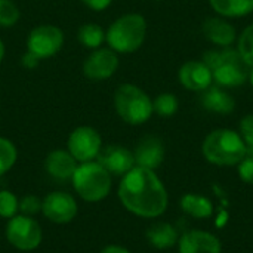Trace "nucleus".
Listing matches in <instances>:
<instances>
[{
	"label": "nucleus",
	"mask_w": 253,
	"mask_h": 253,
	"mask_svg": "<svg viewBox=\"0 0 253 253\" xmlns=\"http://www.w3.org/2000/svg\"><path fill=\"white\" fill-rule=\"evenodd\" d=\"M236 49L242 58V61L251 68L253 67V22L246 25L242 33L237 36Z\"/></svg>",
	"instance_id": "23"
},
{
	"label": "nucleus",
	"mask_w": 253,
	"mask_h": 253,
	"mask_svg": "<svg viewBox=\"0 0 253 253\" xmlns=\"http://www.w3.org/2000/svg\"><path fill=\"white\" fill-rule=\"evenodd\" d=\"M179 253H222V243L218 236L205 230H188L179 236Z\"/></svg>",
	"instance_id": "14"
},
{
	"label": "nucleus",
	"mask_w": 253,
	"mask_h": 253,
	"mask_svg": "<svg viewBox=\"0 0 253 253\" xmlns=\"http://www.w3.org/2000/svg\"><path fill=\"white\" fill-rule=\"evenodd\" d=\"M113 102L117 116L132 126L147 123L154 114L153 99L145 90L132 83L120 84L114 92Z\"/></svg>",
	"instance_id": "5"
},
{
	"label": "nucleus",
	"mask_w": 253,
	"mask_h": 253,
	"mask_svg": "<svg viewBox=\"0 0 253 253\" xmlns=\"http://www.w3.org/2000/svg\"><path fill=\"white\" fill-rule=\"evenodd\" d=\"M18 159V151L15 144L7 139L0 136V176L7 173L16 163Z\"/></svg>",
	"instance_id": "25"
},
{
	"label": "nucleus",
	"mask_w": 253,
	"mask_h": 253,
	"mask_svg": "<svg viewBox=\"0 0 253 253\" xmlns=\"http://www.w3.org/2000/svg\"><path fill=\"white\" fill-rule=\"evenodd\" d=\"M153 110L160 117H172L179 110V99L170 92H163L153 99Z\"/></svg>",
	"instance_id": "24"
},
{
	"label": "nucleus",
	"mask_w": 253,
	"mask_h": 253,
	"mask_svg": "<svg viewBox=\"0 0 253 253\" xmlns=\"http://www.w3.org/2000/svg\"><path fill=\"white\" fill-rule=\"evenodd\" d=\"M42 213L50 222L64 225L76 218L77 202L68 193L52 191L42 200Z\"/></svg>",
	"instance_id": "10"
},
{
	"label": "nucleus",
	"mask_w": 253,
	"mask_h": 253,
	"mask_svg": "<svg viewBox=\"0 0 253 253\" xmlns=\"http://www.w3.org/2000/svg\"><path fill=\"white\" fill-rule=\"evenodd\" d=\"M77 40L82 46L95 50L98 47L102 46V43L105 42V31L101 25L93 24V22H87L80 25L79 31H77Z\"/></svg>",
	"instance_id": "22"
},
{
	"label": "nucleus",
	"mask_w": 253,
	"mask_h": 253,
	"mask_svg": "<svg viewBox=\"0 0 253 253\" xmlns=\"http://www.w3.org/2000/svg\"><path fill=\"white\" fill-rule=\"evenodd\" d=\"M200 104L205 110L215 113V114H231L236 110V99L221 86H211L205 92H202Z\"/></svg>",
	"instance_id": "18"
},
{
	"label": "nucleus",
	"mask_w": 253,
	"mask_h": 253,
	"mask_svg": "<svg viewBox=\"0 0 253 253\" xmlns=\"http://www.w3.org/2000/svg\"><path fill=\"white\" fill-rule=\"evenodd\" d=\"M237 175L242 182L253 185V153H248L246 157L237 165Z\"/></svg>",
	"instance_id": "30"
},
{
	"label": "nucleus",
	"mask_w": 253,
	"mask_h": 253,
	"mask_svg": "<svg viewBox=\"0 0 253 253\" xmlns=\"http://www.w3.org/2000/svg\"><path fill=\"white\" fill-rule=\"evenodd\" d=\"M82 3L86 4L92 10L101 12V10H105L113 3V0H82Z\"/></svg>",
	"instance_id": "31"
},
{
	"label": "nucleus",
	"mask_w": 253,
	"mask_h": 253,
	"mask_svg": "<svg viewBox=\"0 0 253 253\" xmlns=\"http://www.w3.org/2000/svg\"><path fill=\"white\" fill-rule=\"evenodd\" d=\"M147 37V19L141 13H125L107 30L105 42L116 53H133L139 50Z\"/></svg>",
	"instance_id": "4"
},
{
	"label": "nucleus",
	"mask_w": 253,
	"mask_h": 253,
	"mask_svg": "<svg viewBox=\"0 0 253 253\" xmlns=\"http://www.w3.org/2000/svg\"><path fill=\"white\" fill-rule=\"evenodd\" d=\"M101 148H102V138L99 132L90 126L76 127L67 139V150L77 160V163H86L95 160Z\"/></svg>",
	"instance_id": "9"
},
{
	"label": "nucleus",
	"mask_w": 253,
	"mask_h": 253,
	"mask_svg": "<svg viewBox=\"0 0 253 253\" xmlns=\"http://www.w3.org/2000/svg\"><path fill=\"white\" fill-rule=\"evenodd\" d=\"M239 133L248 147V153H253V113L246 114L239 122Z\"/></svg>",
	"instance_id": "29"
},
{
	"label": "nucleus",
	"mask_w": 253,
	"mask_h": 253,
	"mask_svg": "<svg viewBox=\"0 0 253 253\" xmlns=\"http://www.w3.org/2000/svg\"><path fill=\"white\" fill-rule=\"evenodd\" d=\"M98 163H101L111 176H125L129 170H132L135 165L133 151L127 150L122 145H107L102 147L98 157Z\"/></svg>",
	"instance_id": "13"
},
{
	"label": "nucleus",
	"mask_w": 253,
	"mask_h": 253,
	"mask_svg": "<svg viewBox=\"0 0 253 253\" xmlns=\"http://www.w3.org/2000/svg\"><path fill=\"white\" fill-rule=\"evenodd\" d=\"M101 253H130L126 248H123V246H119V245H108V246H105Z\"/></svg>",
	"instance_id": "33"
},
{
	"label": "nucleus",
	"mask_w": 253,
	"mask_h": 253,
	"mask_svg": "<svg viewBox=\"0 0 253 253\" xmlns=\"http://www.w3.org/2000/svg\"><path fill=\"white\" fill-rule=\"evenodd\" d=\"M74 191L89 203H98L111 191V175L110 172L98 162L79 163L73 178Z\"/></svg>",
	"instance_id": "6"
},
{
	"label": "nucleus",
	"mask_w": 253,
	"mask_h": 253,
	"mask_svg": "<svg viewBox=\"0 0 253 253\" xmlns=\"http://www.w3.org/2000/svg\"><path fill=\"white\" fill-rule=\"evenodd\" d=\"M179 206L182 209V212L193 218V219H209L213 215V203L211 199H208L203 194H197V193H187L181 197L179 200Z\"/></svg>",
	"instance_id": "20"
},
{
	"label": "nucleus",
	"mask_w": 253,
	"mask_h": 253,
	"mask_svg": "<svg viewBox=\"0 0 253 253\" xmlns=\"http://www.w3.org/2000/svg\"><path fill=\"white\" fill-rule=\"evenodd\" d=\"M178 80L181 86L190 92H205L213 84L212 70L200 59H190L179 67Z\"/></svg>",
	"instance_id": "12"
},
{
	"label": "nucleus",
	"mask_w": 253,
	"mask_h": 253,
	"mask_svg": "<svg viewBox=\"0 0 253 253\" xmlns=\"http://www.w3.org/2000/svg\"><path fill=\"white\" fill-rule=\"evenodd\" d=\"M202 61L212 70L213 82L224 89H236L248 82L249 67L242 61L237 49L219 47L203 53Z\"/></svg>",
	"instance_id": "3"
},
{
	"label": "nucleus",
	"mask_w": 253,
	"mask_h": 253,
	"mask_svg": "<svg viewBox=\"0 0 253 253\" xmlns=\"http://www.w3.org/2000/svg\"><path fill=\"white\" fill-rule=\"evenodd\" d=\"M133 156H135L136 166L156 170L165 160L163 141L154 135H147L138 142Z\"/></svg>",
	"instance_id": "16"
},
{
	"label": "nucleus",
	"mask_w": 253,
	"mask_h": 253,
	"mask_svg": "<svg viewBox=\"0 0 253 253\" xmlns=\"http://www.w3.org/2000/svg\"><path fill=\"white\" fill-rule=\"evenodd\" d=\"M117 196L123 208L145 219L160 218L169 205L165 184L151 169L135 166L122 176Z\"/></svg>",
	"instance_id": "1"
},
{
	"label": "nucleus",
	"mask_w": 253,
	"mask_h": 253,
	"mask_svg": "<svg viewBox=\"0 0 253 253\" xmlns=\"http://www.w3.org/2000/svg\"><path fill=\"white\" fill-rule=\"evenodd\" d=\"M248 154V147L237 130L221 127L209 132L202 142L203 159L215 166H237Z\"/></svg>",
	"instance_id": "2"
},
{
	"label": "nucleus",
	"mask_w": 253,
	"mask_h": 253,
	"mask_svg": "<svg viewBox=\"0 0 253 253\" xmlns=\"http://www.w3.org/2000/svg\"><path fill=\"white\" fill-rule=\"evenodd\" d=\"M248 82H249V84L253 87V67L249 68V76H248Z\"/></svg>",
	"instance_id": "35"
},
{
	"label": "nucleus",
	"mask_w": 253,
	"mask_h": 253,
	"mask_svg": "<svg viewBox=\"0 0 253 253\" xmlns=\"http://www.w3.org/2000/svg\"><path fill=\"white\" fill-rule=\"evenodd\" d=\"M145 237L154 249L166 251L178 245L179 233L178 228L169 222H156L147 230Z\"/></svg>",
	"instance_id": "19"
},
{
	"label": "nucleus",
	"mask_w": 253,
	"mask_h": 253,
	"mask_svg": "<svg viewBox=\"0 0 253 253\" xmlns=\"http://www.w3.org/2000/svg\"><path fill=\"white\" fill-rule=\"evenodd\" d=\"M119 68V56L110 47H98L83 62V74L90 80H107Z\"/></svg>",
	"instance_id": "11"
},
{
	"label": "nucleus",
	"mask_w": 253,
	"mask_h": 253,
	"mask_svg": "<svg viewBox=\"0 0 253 253\" xmlns=\"http://www.w3.org/2000/svg\"><path fill=\"white\" fill-rule=\"evenodd\" d=\"M202 33L205 39L216 47H231L239 36L236 27L222 16L206 18L202 24Z\"/></svg>",
	"instance_id": "15"
},
{
	"label": "nucleus",
	"mask_w": 253,
	"mask_h": 253,
	"mask_svg": "<svg viewBox=\"0 0 253 253\" xmlns=\"http://www.w3.org/2000/svg\"><path fill=\"white\" fill-rule=\"evenodd\" d=\"M18 212H19L18 197L9 190H1L0 191V218L10 219L16 216Z\"/></svg>",
	"instance_id": "26"
},
{
	"label": "nucleus",
	"mask_w": 253,
	"mask_h": 253,
	"mask_svg": "<svg viewBox=\"0 0 253 253\" xmlns=\"http://www.w3.org/2000/svg\"><path fill=\"white\" fill-rule=\"evenodd\" d=\"M77 166V160L68 153V150H53L44 160L46 172L56 181H70Z\"/></svg>",
	"instance_id": "17"
},
{
	"label": "nucleus",
	"mask_w": 253,
	"mask_h": 253,
	"mask_svg": "<svg viewBox=\"0 0 253 253\" xmlns=\"http://www.w3.org/2000/svg\"><path fill=\"white\" fill-rule=\"evenodd\" d=\"M3 58H4V43H3V40L0 39V62L3 61Z\"/></svg>",
	"instance_id": "34"
},
{
	"label": "nucleus",
	"mask_w": 253,
	"mask_h": 253,
	"mask_svg": "<svg viewBox=\"0 0 253 253\" xmlns=\"http://www.w3.org/2000/svg\"><path fill=\"white\" fill-rule=\"evenodd\" d=\"M39 62H40V59L37 56H34L33 53H30V52H27L22 56V65L27 67V68H34Z\"/></svg>",
	"instance_id": "32"
},
{
	"label": "nucleus",
	"mask_w": 253,
	"mask_h": 253,
	"mask_svg": "<svg viewBox=\"0 0 253 253\" xmlns=\"http://www.w3.org/2000/svg\"><path fill=\"white\" fill-rule=\"evenodd\" d=\"M42 200L43 199H39L37 196H33V194L24 196L19 200V212H21V215L34 216L39 212H42Z\"/></svg>",
	"instance_id": "28"
},
{
	"label": "nucleus",
	"mask_w": 253,
	"mask_h": 253,
	"mask_svg": "<svg viewBox=\"0 0 253 253\" xmlns=\"http://www.w3.org/2000/svg\"><path fill=\"white\" fill-rule=\"evenodd\" d=\"M6 239L18 251L30 252L40 246L43 234L39 222L33 216L16 215L6 225Z\"/></svg>",
	"instance_id": "7"
},
{
	"label": "nucleus",
	"mask_w": 253,
	"mask_h": 253,
	"mask_svg": "<svg viewBox=\"0 0 253 253\" xmlns=\"http://www.w3.org/2000/svg\"><path fill=\"white\" fill-rule=\"evenodd\" d=\"M19 16V9L12 0H0V27H13Z\"/></svg>",
	"instance_id": "27"
},
{
	"label": "nucleus",
	"mask_w": 253,
	"mask_h": 253,
	"mask_svg": "<svg viewBox=\"0 0 253 253\" xmlns=\"http://www.w3.org/2000/svg\"><path fill=\"white\" fill-rule=\"evenodd\" d=\"M64 46V33L52 24L34 27L27 39V52L37 56L40 61L56 55Z\"/></svg>",
	"instance_id": "8"
},
{
	"label": "nucleus",
	"mask_w": 253,
	"mask_h": 253,
	"mask_svg": "<svg viewBox=\"0 0 253 253\" xmlns=\"http://www.w3.org/2000/svg\"><path fill=\"white\" fill-rule=\"evenodd\" d=\"M218 16L227 19L245 18L253 12V0H208Z\"/></svg>",
	"instance_id": "21"
}]
</instances>
